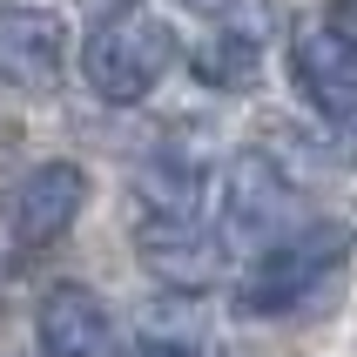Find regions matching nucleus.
Returning a JSON list of instances; mask_svg holds the SVG:
<instances>
[{
  "instance_id": "nucleus-1",
  "label": "nucleus",
  "mask_w": 357,
  "mask_h": 357,
  "mask_svg": "<svg viewBox=\"0 0 357 357\" xmlns=\"http://www.w3.org/2000/svg\"><path fill=\"white\" fill-rule=\"evenodd\" d=\"M344 263H351V229L344 222H303L297 236L270 243L250 277L236 283L243 317H317L337 297Z\"/></svg>"
},
{
  "instance_id": "nucleus-2",
  "label": "nucleus",
  "mask_w": 357,
  "mask_h": 357,
  "mask_svg": "<svg viewBox=\"0 0 357 357\" xmlns=\"http://www.w3.org/2000/svg\"><path fill=\"white\" fill-rule=\"evenodd\" d=\"M169 61H176V34H169V20L128 7V14L101 20L95 34H88L81 68H88V88H95L101 101H142L162 75H169Z\"/></svg>"
},
{
  "instance_id": "nucleus-3",
  "label": "nucleus",
  "mask_w": 357,
  "mask_h": 357,
  "mask_svg": "<svg viewBox=\"0 0 357 357\" xmlns=\"http://www.w3.org/2000/svg\"><path fill=\"white\" fill-rule=\"evenodd\" d=\"M7 229H14L20 250H47L75 229V216L88 209V169L81 162H40L7 189Z\"/></svg>"
},
{
  "instance_id": "nucleus-4",
  "label": "nucleus",
  "mask_w": 357,
  "mask_h": 357,
  "mask_svg": "<svg viewBox=\"0 0 357 357\" xmlns=\"http://www.w3.org/2000/svg\"><path fill=\"white\" fill-rule=\"evenodd\" d=\"M135 250L176 290H209L222 277V236L202 216H189V209H149L135 229Z\"/></svg>"
},
{
  "instance_id": "nucleus-5",
  "label": "nucleus",
  "mask_w": 357,
  "mask_h": 357,
  "mask_svg": "<svg viewBox=\"0 0 357 357\" xmlns=\"http://www.w3.org/2000/svg\"><path fill=\"white\" fill-rule=\"evenodd\" d=\"M290 68H297L303 101L324 121H357V34H344L331 20L303 27L297 47H290Z\"/></svg>"
},
{
  "instance_id": "nucleus-6",
  "label": "nucleus",
  "mask_w": 357,
  "mask_h": 357,
  "mask_svg": "<svg viewBox=\"0 0 357 357\" xmlns=\"http://www.w3.org/2000/svg\"><path fill=\"white\" fill-rule=\"evenodd\" d=\"M68 68V27L47 7H0V75L14 88H54Z\"/></svg>"
},
{
  "instance_id": "nucleus-7",
  "label": "nucleus",
  "mask_w": 357,
  "mask_h": 357,
  "mask_svg": "<svg viewBox=\"0 0 357 357\" xmlns=\"http://www.w3.org/2000/svg\"><path fill=\"white\" fill-rule=\"evenodd\" d=\"M34 331L47 357H101L108 351V303L88 283H54L34 310Z\"/></svg>"
},
{
  "instance_id": "nucleus-8",
  "label": "nucleus",
  "mask_w": 357,
  "mask_h": 357,
  "mask_svg": "<svg viewBox=\"0 0 357 357\" xmlns=\"http://www.w3.org/2000/svg\"><path fill=\"white\" fill-rule=\"evenodd\" d=\"M196 75L209 88H250L263 75V34L257 27H216L209 40H196Z\"/></svg>"
},
{
  "instance_id": "nucleus-9",
  "label": "nucleus",
  "mask_w": 357,
  "mask_h": 357,
  "mask_svg": "<svg viewBox=\"0 0 357 357\" xmlns=\"http://www.w3.org/2000/svg\"><path fill=\"white\" fill-rule=\"evenodd\" d=\"M283 209H290V189L270 169V155H243L236 176H229V222L236 229H270Z\"/></svg>"
},
{
  "instance_id": "nucleus-10",
  "label": "nucleus",
  "mask_w": 357,
  "mask_h": 357,
  "mask_svg": "<svg viewBox=\"0 0 357 357\" xmlns=\"http://www.w3.org/2000/svg\"><path fill=\"white\" fill-rule=\"evenodd\" d=\"M331 27H344V34H357V0H331Z\"/></svg>"
},
{
  "instance_id": "nucleus-11",
  "label": "nucleus",
  "mask_w": 357,
  "mask_h": 357,
  "mask_svg": "<svg viewBox=\"0 0 357 357\" xmlns=\"http://www.w3.org/2000/svg\"><path fill=\"white\" fill-rule=\"evenodd\" d=\"M135 357H196V351H189V344H162V337H155V344H142Z\"/></svg>"
},
{
  "instance_id": "nucleus-12",
  "label": "nucleus",
  "mask_w": 357,
  "mask_h": 357,
  "mask_svg": "<svg viewBox=\"0 0 357 357\" xmlns=\"http://www.w3.org/2000/svg\"><path fill=\"white\" fill-rule=\"evenodd\" d=\"M81 7H88V14H101V20H115V14H128L135 0H81Z\"/></svg>"
},
{
  "instance_id": "nucleus-13",
  "label": "nucleus",
  "mask_w": 357,
  "mask_h": 357,
  "mask_svg": "<svg viewBox=\"0 0 357 357\" xmlns=\"http://www.w3.org/2000/svg\"><path fill=\"white\" fill-rule=\"evenodd\" d=\"M189 7H216V0H189Z\"/></svg>"
}]
</instances>
